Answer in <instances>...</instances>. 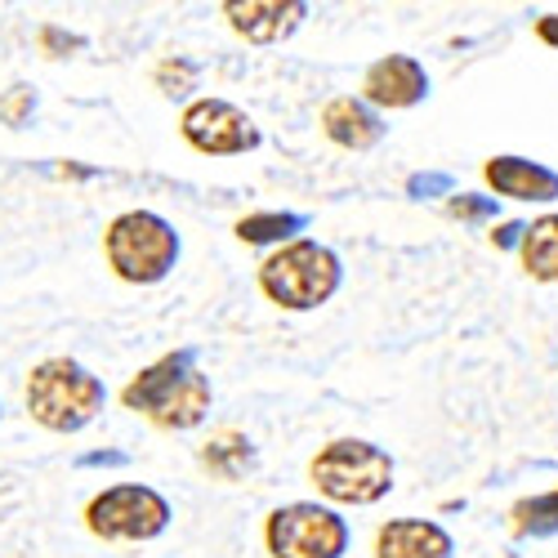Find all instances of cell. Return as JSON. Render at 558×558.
Returning a JSON list of instances; mask_svg holds the SVG:
<instances>
[{
    "label": "cell",
    "mask_w": 558,
    "mask_h": 558,
    "mask_svg": "<svg viewBox=\"0 0 558 558\" xmlns=\"http://www.w3.org/2000/svg\"><path fill=\"white\" fill-rule=\"evenodd\" d=\"M210 380L197 366V349H174L157 362H148L130 385L121 389V407L138 411L166 434L197 429L210 415Z\"/></svg>",
    "instance_id": "1"
},
{
    "label": "cell",
    "mask_w": 558,
    "mask_h": 558,
    "mask_svg": "<svg viewBox=\"0 0 558 558\" xmlns=\"http://www.w3.org/2000/svg\"><path fill=\"white\" fill-rule=\"evenodd\" d=\"M429 95V72L411 54H385L366 68L362 76V99L385 112H407Z\"/></svg>",
    "instance_id": "9"
},
{
    "label": "cell",
    "mask_w": 558,
    "mask_h": 558,
    "mask_svg": "<svg viewBox=\"0 0 558 558\" xmlns=\"http://www.w3.org/2000/svg\"><path fill=\"white\" fill-rule=\"evenodd\" d=\"M36 89L32 85H10L5 95H0V121H5L10 130H19V125H27L32 117H36Z\"/></svg>",
    "instance_id": "19"
},
{
    "label": "cell",
    "mask_w": 558,
    "mask_h": 558,
    "mask_svg": "<svg viewBox=\"0 0 558 558\" xmlns=\"http://www.w3.org/2000/svg\"><path fill=\"white\" fill-rule=\"evenodd\" d=\"M304 228H308V215H300V210H251V215H242L238 223H232L238 242H246V246H277V251L300 242Z\"/></svg>",
    "instance_id": "15"
},
{
    "label": "cell",
    "mask_w": 558,
    "mask_h": 558,
    "mask_svg": "<svg viewBox=\"0 0 558 558\" xmlns=\"http://www.w3.org/2000/svg\"><path fill=\"white\" fill-rule=\"evenodd\" d=\"M183 242L157 210H125L104 228V259L130 287H157L174 272Z\"/></svg>",
    "instance_id": "3"
},
{
    "label": "cell",
    "mask_w": 558,
    "mask_h": 558,
    "mask_svg": "<svg viewBox=\"0 0 558 558\" xmlns=\"http://www.w3.org/2000/svg\"><path fill=\"white\" fill-rule=\"evenodd\" d=\"M223 19L251 45H277L300 32L308 5L304 0H223Z\"/></svg>",
    "instance_id": "10"
},
{
    "label": "cell",
    "mask_w": 558,
    "mask_h": 558,
    "mask_svg": "<svg viewBox=\"0 0 558 558\" xmlns=\"http://www.w3.org/2000/svg\"><path fill=\"white\" fill-rule=\"evenodd\" d=\"M536 40H545V45H554V50H558V14L536 19Z\"/></svg>",
    "instance_id": "24"
},
{
    "label": "cell",
    "mask_w": 558,
    "mask_h": 558,
    "mask_svg": "<svg viewBox=\"0 0 558 558\" xmlns=\"http://www.w3.org/2000/svg\"><path fill=\"white\" fill-rule=\"evenodd\" d=\"M483 179L496 197L509 202H558V170L527 157H492L483 166Z\"/></svg>",
    "instance_id": "11"
},
{
    "label": "cell",
    "mask_w": 558,
    "mask_h": 558,
    "mask_svg": "<svg viewBox=\"0 0 558 558\" xmlns=\"http://www.w3.org/2000/svg\"><path fill=\"white\" fill-rule=\"evenodd\" d=\"M202 470L219 483H242L255 470V442L242 429H215L202 447H197Z\"/></svg>",
    "instance_id": "14"
},
{
    "label": "cell",
    "mask_w": 558,
    "mask_h": 558,
    "mask_svg": "<svg viewBox=\"0 0 558 558\" xmlns=\"http://www.w3.org/2000/svg\"><path fill=\"white\" fill-rule=\"evenodd\" d=\"M447 215L451 219H492L496 206L487 197H474V193H460V197H447Z\"/></svg>",
    "instance_id": "20"
},
{
    "label": "cell",
    "mask_w": 558,
    "mask_h": 558,
    "mask_svg": "<svg viewBox=\"0 0 558 558\" xmlns=\"http://www.w3.org/2000/svg\"><path fill=\"white\" fill-rule=\"evenodd\" d=\"M456 541L434 519H389L376 532V558H451Z\"/></svg>",
    "instance_id": "13"
},
{
    "label": "cell",
    "mask_w": 558,
    "mask_h": 558,
    "mask_svg": "<svg viewBox=\"0 0 558 558\" xmlns=\"http://www.w3.org/2000/svg\"><path fill=\"white\" fill-rule=\"evenodd\" d=\"M344 282V264L331 246L313 238H300L282 251H272L259 264V291L287 313H308L322 308Z\"/></svg>",
    "instance_id": "4"
},
{
    "label": "cell",
    "mask_w": 558,
    "mask_h": 558,
    "mask_svg": "<svg viewBox=\"0 0 558 558\" xmlns=\"http://www.w3.org/2000/svg\"><path fill=\"white\" fill-rule=\"evenodd\" d=\"M130 456L125 451H95V456H81L76 464H81V470H95V464H125Z\"/></svg>",
    "instance_id": "23"
},
{
    "label": "cell",
    "mask_w": 558,
    "mask_h": 558,
    "mask_svg": "<svg viewBox=\"0 0 558 558\" xmlns=\"http://www.w3.org/2000/svg\"><path fill=\"white\" fill-rule=\"evenodd\" d=\"M179 134L202 157H242L264 144L259 125L228 99H193L179 117Z\"/></svg>",
    "instance_id": "8"
},
{
    "label": "cell",
    "mask_w": 558,
    "mask_h": 558,
    "mask_svg": "<svg viewBox=\"0 0 558 558\" xmlns=\"http://www.w3.org/2000/svg\"><path fill=\"white\" fill-rule=\"evenodd\" d=\"M264 545L272 558H344L349 554V523L331 505L291 500V505L268 514Z\"/></svg>",
    "instance_id": "7"
},
{
    "label": "cell",
    "mask_w": 558,
    "mask_h": 558,
    "mask_svg": "<svg viewBox=\"0 0 558 558\" xmlns=\"http://www.w3.org/2000/svg\"><path fill=\"white\" fill-rule=\"evenodd\" d=\"M519 259L532 282H558V215H541L536 223H527Z\"/></svg>",
    "instance_id": "16"
},
{
    "label": "cell",
    "mask_w": 558,
    "mask_h": 558,
    "mask_svg": "<svg viewBox=\"0 0 558 558\" xmlns=\"http://www.w3.org/2000/svg\"><path fill=\"white\" fill-rule=\"evenodd\" d=\"M153 85L161 89L166 99H179V95H189V89H197V63H189V59H161L157 68H153Z\"/></svg>",
    "instance_id": "18"
},
{
    "label": "cell",
    "mask_w": 558,
    "mask_h": 558,
    "mask_svg": "<svg viewBox=\"0 0 558 558\" xmlns=\"http://www.w3.org/2000/svg\"><path fill=\"white\" fill-rule=\"evenodd\" d=\"M322 134H327L336 148L371 153L385 138V121H380V112L371 108L366 99L340 95V99H331L327 108H322Z\"/></svg>",
    "instance_id": "12"
},
{
    "label": "cell",
    "mask_w": 558,
    "mask_h": 558,
    "mask_svg": "<svg viewBox=\"0 0 558 558\" xmlns=\"http://www.w3.org/2000/svg\"><path fill=\"white\" fill-rule=\"evenodd\" d=\"M174 519L170 500L157 487L144 483H117L104 487L95 500L85 505V527L89 536H99L108 545H144L157 541Z\"/></svg>",
    "instance_id": "6"
},
{
    "label": "cell",
    "mask_w": 558,
    "mask_h": 558,
    "mask_svg": "<svg viewBox=\"0 0 558 558\" xmlns=\"http://www.w3.org/2000/svg\"><path fill=\"white\" fill-rule=\"evenodd\" d=\"M509 527H514V536H554L558 532V487L541 496H523L509 509Z\"/></svg>",
    "instance_id": "17"
},
{
    "label": "cell",
    "mask_w": 558,
    "mask_h": 558,
    "mask_svg": "<svg viewBox=\"0 0 558 558\" xmlns=\"http://www.w3.org/2000/svg\"><path fill=\"white\" fill-rule=\"evenodd\" d=\"M411 193H447V179L434 174V179H411Z\"/></svg>",
    "instance_id": "25"
},
{
    "label": "cell",
    "mask_w": 558,
    "mask_h": 558,
    "mask_svg": "<svg viewBox=\"0 0 558 558\" xmlns=\"http://www.w3.org/2000/svg\"><path fill=\"white\" fill-rule=\"evenodd\" d=\"M527 223H505L500 232H492V246H523Z\"/></svg>",
    "instance_id": "22"
},
{
    "label": "cell",
    "mask_w": 558,
    "mask_h": 558,
    "mask_svg": "<svg viewBox=\"0 0 558 558\" xmlns=\"http://www.w3.org/2000/svg\"><path fill=\"white\" fill-rule=\"evenodd\" d=\"M27 415L50 429V434H81L85 425L99 421V411L108 402L104 380L89 366H81L76 357H45L32 366L27 376Z\"/></svg>",
    "instance_id": "2"
},
{
    "label": "cell",
    "mask_w": 558,
    "mask_h": 558,
    "mask_svg": "<svg viewBox=\"0 0 558 558\" xmlns=\"http://www.w3.org/2000/svg\"><path fill=\"white\" fill-rule=\"evenodd\" d=\"M308 478L331 505H376L393 487V460L366 438H336L308 460Z\"/></svg>",
    "instance_id": "5"
},
{
    "label": "cell",
    "mask_w": 558,
    "mask_h": 558,
    "mask_svg": "<svg viewBox=\"0 0 558 558\" xmlns=\"http://www.w3.org/2000/svg\"><path fill=\"white\" fill-rule=\"evenodd\" d=\"M81 45H85L81 36H68V32L54 27V23H45V27H40V50L50 54V59H63L68 50H81Z\"/></svg>",
    "instance_id": "21"
}]
</instances>
